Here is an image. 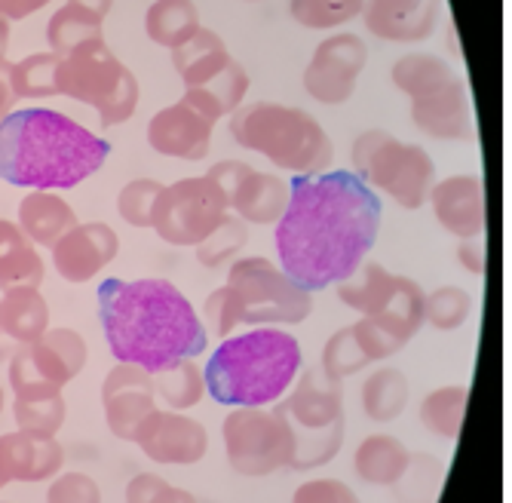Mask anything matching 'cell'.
<instances>
[{"label":"cell","instance_id":"8d00e7d4","mask_svg":"<svg viewBox=\"0 0 512 503\" xmlns=\"http://www.w3.org/2000/svg\"><path fill=\"white\" fill-rule=\"evenodd\" d=\"M473 313V295L460 286H439L424 301V326L439 332H457L467 326Z\"/></svg>","mask_w":512,"mask_h":503},{"label":"cell","instance_id":"ba28073f","mask_svg":"<svg viewBox=\"0 0 512 503\" xmlns=\"http://www.w3.org/2000/svg\"><path fill=\"white\" fill-rule=\"evenodd\" d=\"M353 175L371 191L387 194L402 209H421L436 185V163L427 148L402 142L387 129H365L350 145Z\"/></svg>","mask_w":512,"mask_h":503},{"label":"cell","instance_id":"8992f818","mask_svg":"<svg viewBox=\"0 0 512 503\" xmlns=\"http://www.w3.org/2000/svg\"><path fill=\"white\" fill-rule=\"evenodd\" d=\"M393 86L408 96L411 123L439 142L473 139V105L463 77L439 56L411 53L390 71Z\"/></svg>","mask_w":512,"mask_h":503},{"label":"cell","instance_id":"f6af8a7d","mask_svg":"<svg viewBox=\"0 0 512 503\" xmlns=\"http://www.w3.org/2000/svg\"><path fill=\"white\" fill-rule=\"evenodd\" d=\"M203 326H206V332H212L215 338H230L234 335V329L240 326V313H237V301H234V295H230V289L227 286H221V289H215L209 298H206V304H203Z\"/></svg>","mask_w":512,"mask_h":503},{"label":"cell","instance_id":"7bdbcfd3","mask_svg":"<svg viewBox=\"0 0 512 503\" xmlns=\"http://www.w3.org/2000/svg\"><path fill=\"white\" fill-rule=\"evenodd\" d=\"M10 390L16 399H40V396L62 393L56 384H50L37 372V365L31 362V353H28V344H22L10 359Z\"/></svg>","mask_w":512,"mask_h":503},{"label":"cell","instance_id":"681fc988","mask_svg":"<svg viewBox=\"0 0 512 503\" xmlns=\"http://www.w3.org/2000/svg\"><path fill=\"white\" fill-rule=\"evenodd\" d=\"M46 4H53V0H0V16L7 22H22Z\"/></svg>","mask_w":512,"mask_h":503},{"label":"cell","instance_id":"7a4b0ae2","mask_svg":"<svg viewBox=\"0 0 512 503\" xmlns=\"http://www.w3.org/2000/svg\"><path fill=\"white\" fill-rule=\"evenodd\" d=\"M96 301L108 350L117 362L160 375L178 359H197L209 350L200 313L169 280H105Z\"/></svg>","mask_w":512,"mask_h":503},{"label":"cell","instance_id":"52a82bcc","mask_svg":"<svg viewBox=\"0 0 512 503\" xmlns=\"http://www.w3.org/2000/svg\"><path fill=\"white\" fill-rule=\"evenodd\" d=\"M292 424L295 451L292 470H316L341 454L344 445V381L329 378L322 369H301L289 393L279 399Z\"/></svg>","mask_w":512,"mask_h":503},{"label":"cell","instance_id":"e0dca14e","mask_svg":"<svg viewBox=\"0 0 512 503\" xmlns=\"http://www.w3.org/2000/svg\"><path fill=\"white\" fill-rule=\"evenodd\" d=\"M102 408H105V424L120 442H135L138 430L148 421L157 402L154 375L129 362H117L114 369L102 381Z\"/></svg>","mask_w":512,"mask_h":503},{"label":"cell","instance_id":"5bb4252c","mask_svg":"<svg viewBox=\"0 0 512 503\" xmlns=\"http://www.w3.org/2000/svg\"><path fill=\"white\" fill-rule=\"evenodd\" d=\"M227 197V209L246 224L273 227L286 212L289 181L273 172H258L243 160H221L206 172Z\"/></svg>","mask_w":512,"mask_h":503},{"label":"cell","instance_id":"d4e9b609","mask_svg":"<svg viewBox=\"0 0 512 503\" xmlns=\"http://www.w3.org/2000/svg\"><path fill=\"white\" fill-rule=\"evenodd\" d=\"M246 93H249V74L246 68L234 59L230 65H224L218 74L184 86L181 102L191 105L197 114H203L206 120L218 123L221 117H230L240 105H246Z\"/></svg>","mask_w":512,"mask_h":503},{"label":"cell","instance_id":"44dd1931","mask_svg":"<svg viewBox=\"0 0 512 503\" xmlns=\"http://www.w3.org/2000/svg\"><path fill=\"white\" fill-rule=\"evenodd\" d=\"M365 28L390 43H421L442 22V0H365Z\"/></svg>","mask_w":512,"mask_h":503},{"label":"cell","instance_id":"277c9868","mask_svg":"<svg viewBox=\"0 0 512 503\" xmlns=\"http://www.w3.org/2000/svg\"><path fill=\"white\" fill-rule=\"evenodd\" d=\"M304 369L301 344L292 332L258 326L230 335L212 350L203 378L206 393L230 408H264L279 402Z\"/></svg>","mask_w":512,"mask_h":503},{"label":"cell","instance_id":"cb8c5ba5","mask_svg":"<svg viewBox=\"0 0 512 503\" xmlns=\"http://www.w3.org/2000/svg\"><path fill=\"white\" fill-rule=\"evenodd\" d=\"M28 353L31 362L37 365V372L59 390H65L83 372L89 347L80 332L59 326V329H46L34 344H28Z\"/></svg>","mask_w":512,"mask_h":503},{"label":"cell","instance_id":"7dc6e473","mask_svg":"<svg viewBox=\"0 0 512 503\" xmlns=\"http://www.w3.org/2000/svg\"><path fill=\"white\" fill-rule=\"evenodd\" d=\"M292 503H359V497L341 479H310L295 488Z\"/></svg>","mask_w":512,"mask_h":503},{"label":"cell","instance_id":"7402d4cb","mask_svg":"<svg viewBox=\"0 0 512 503\" xmlns=\"http://www.w3.org/2000/svg\"><path fill=\"white\" fill-rule=\"evenodd\" d=\"M65 451L56 436L13 430L0 436V473L7 482H50L62 473Z\"/></svg>","mask_w":512,"mask_h":503},{"label":"cell","instance_id":"4316f807","mask_svg":"<svg viewBox=\"0 0 512 503\" xmlns=\"http://www.w3.org/2000/svg\"><path fill=\"white\" fill-rule=\"evenodd\" d=\"M50 329V304L37 286H16L0 298V335L16 344H34Z\"/></svg>","mask_w":512,"mask_h":503},{"label":"cell","instance_id":"e575fe53","mask_svg":"<svg viewBox=\"0 0 512 503\" xmlns=\"http://www.w3.org/2000/svg\"><path fill=\"white\" fill-rule=\"evenodd\" d=\"M56 53H34L22 62L10 65V93L13 99H50L59 96L56 89Z\"/></svg>","mask_w":512,"mask_h":503},{"label":"cell","instance_id":"ac0fdd59","mask_svg":"<svg viewBox=\"0 0 512 503\" xmlns=\"http://www.w3.org/2000/svg\"><path fill=\"white\" fill-rule=\"evenodd\" d=\"M53 267L65 283H89L120 255V237L105 221L77 224L50 249Z\"/></svg>","mask_w":512,"mask_h":503},{"label":"cell","instance_id":"30bf717a","mask_svg":"<svg viewBox=\"0 0 512 503\" xmlns=\"http://www.w3.org/2000/svg\"><path fill=\"white\" fill-rule=\"evenodd\" d=\"M338 298L371 326H378L399 350L424 329L421 283L387 270L384 264H362L353 277L338 283Z\"/></svg>","mask_w":512,"mask_h":503},{"label":"cell","instance_id":"83f0119b","mask_svg":"<svg viewBox=\"0 0 512 503\" xmlns=\"http://www.w3.org/2000/svg\"><path fill=\"white\" fill-rule=\"evenodd\" d=\"M46 264L37 252V246L22 234L16 221L0 218V289L16 286H43Z\"/></svg>","mask_w":512,"mask_h":503},{"label":"cell","instance_id":"d590c367","mask_svg":"<svg viewBox=\"0 0 512 503\" xmlns=\"http://www.w3.org/2000/svg\"><path fill=\"white\" fill-rule=\"evenodd\" d=\"M365 0H292L289 13L301 28L332 31L362 16Z\"/></svg>","mask_w":512,"mask_h":503},{"label":"cell","instance_id":"74e56055","mask_svg":"<svg viewBox=\"0 0 512 503\" xmlns=\"http://www.w3.org/2000/svg\"><path fill=\"white\" fill-rule=\"evenodd\" d=\"M16 430H28L37 436H56L65 427L68 405L65 396H40V399H13Z\"/></svg>","mask_w":512,"mask_h":503},{"label":"cell","instance_id":"bcb514c9","mask_svg":"<svg viewBox=\"0 0 512 503\" xmlns=\"http://www.w3.org/2000/svg\"><path fill=\"white\" fill-rule=\"evenodd\" d=\"M46 503H102V488L86 473H59L46 491Z\"/></svg>","mask_w":512,"mask_h":503},{"label":"cell","instance_id":"7c38bea8","mask_svg":"<svg viewBox=\"0 0 512 503\" xmlns=\"http://www.w3.org/2000/svg\"><path fill=\"white\" fill-rule=\"evenodd\" d=\"M227 464L237 476L261 479L289 467L295 436L279 402L264 408H234L221 427Z\"/></svg>","mask_w":512,"mask_h":503},{"label":"cell","instance_id":"5b68a950","mask_svg":"<svg viewBox=\"0 0 512 503\" xmlns=\"http://www.w3.org/2000/svg\"><path fill=\"white\" fill-rule=\"evenodd\" d=\"M230 139L292 175L329 172L335 145L322 123L295 105L255 102L230 114Z\"/></svg>","mask_w":512,"mask_h":503},{"label":"cell","instance_id":"9c48e42d","mask_svg":"<svg viewBox=\"0 0 512 503\" xmlns=\"http://www.w3.org/2000/svg\"><path fill=\"white\" fill-rule=\"evenodd\" d=\"M59 96L96 108L99 123L114 129L126 123L138 108V80L135 74L114 56L105 37L89 40L74 53L59 59L56 68Z\"/></svg>","mask_w":512,"mask_h":503},{"label":"cell","instance_id":"ffe728a7","mask_svg":"<svg viewBox=\"0 0 512 503\" xmlns=\"http://www.w3.org/2000/svg\"><path fill=\"white\" fill-rule=\"evenodd\" d=\"M212 132L215 123L206 120L203 114H197L191 105H184L181 99L163 111H157L148 123V145L163 154V157H175V160H206L209 148H212Z\"/></svg>","mask_w":512,"mask_h":503},{"label":"cell","instance_id":"f907efd6","mask_svg":"<svg viewBox=\"0 0 512 503\" xmlns=\"http://www.w3.org/2000/svg\"><path fill=\"white\" fill-rule=\"evenodd\" d=\"M13 93H10V62L0 59V123L13 111Z\"/></svg>","mask_w":512,"mask_h":503},{"label":"cell","instance_id":"6da1fadb","mask_svg":"<svg viewBox=\"0 0 512 503\" xmlns=\"http://www.w3.org/2000/svg\"><path fill=\"white\" fill-rule=\"evenodd\" d=\"M381 215L378 194L347 169L292 178L286 212L273 224L279 267L307 292L344 283L375 249Z\"/></svg>","mask_w":512,"mask_h":503},{"label":"cell","instance_id":"b9f144b4","mask_svg":"<svg viewBox=\"0 0 512 503\" xmlns=\"http://www.w3.org/2000/svg\"><path fill=\"white\" fill-rule=\"evenodd\" d=\"M163 185L154 178H132L129 185L117 194V212L129 227H151L154 203L160 197Z\"/></svg>","mask_w":512,"mask_h":503},{"label":"cell","instance_id":"9f6ffc18","mask_svg":"<svg viewBox=\"0 0 512 503\" xmlns=\"http://www.w3.org/2000/svg\"><path fill=\"white\" fill-rule=\"evenodd\" d=\"M0 503H7V500H0Z\"/></svg>","mask_w":512,"mask_h":503},{"label":"cell","instance_id":"3957f363","mask_svg":"<svg viewBox=\"0 0 512 503\" xmlns=\"http://www.w3.org/2000/svg\"><path fill=\"white\" fill-rule=\"evenodd\" d=\"M111 154L102 135L53 108L10 111L0 123V178L28 191H71Z\"/></svg>","mask_w":512,"mask_h":503},{"label":"cell","instance_id":"ab89813d","mask_svg":"<svg viewBox=\"0 0 512 503\" xmlns=\"http://www.w3.org/2000/svg\"><path fill=\"white\" fill-rule=\"evenodd\" d=\"M368 356L362 353L356 335H353V326H344L338 329L329 341L322 347V362L319 369L335 378V381H347L350 375H359L362 369H368Z\"/></svg>","mask_w":512,"mask_h":503},{"label":"cell","instance_id":"484cf974","mask_svg":"<svg viewBox=\"0 0 512 503\" xmlns=\"http://www.w3.org/2000/svg\"><path fill=\"white\" fill-rule=\"evenodd\" d=\"M411 464V451L390 433H371L353 451V470L362 482L393 488Z\"/></svg>","mask_w":512,"mask_h":503},{"label":"cell","instance_id":"f1b7e54d","mask_svg":"<svg viewBox=\"0 0 512 503\" xmlns=\"http://www.w3.org/2000/svg\"><path fill=\"white\" fill-rule=\"evenodd\" d=\"M200 28V10L194 0H154L145 16L148 37L169 53L188 43Z\"/></svg>","mask_w":512,"mask_h":503},{"label":"cell","instance_id":"60d3db41","mask_svg":"<svg viewBox=\"0 0 512 503\" xmlns=\"http://www.w3.org/2000/svg\"><path fill=\"white\" fill-rule=\"evenodd\" d=\"M439 479H442V467L433 461V457L411 454V464L402 473V479L393 485V491H396L399 503H436Z\"/></svg>","mask_w":512,"mask_h":503},{"label":"cell","instance_id":"603a6c76","mask_svg":"<svg viewBox=\"0 0 512 503\" xmlns=\"http://www.w3.org/2000/svg\"><path fill=\"white\" fill-rule=\"evenodd\" d=\"M16 224L37 249H53L80 221L59 191H28L19 203Z\"/></svg>","mask_w":512,"mask_h":503},{"label":"cell","instance_id":"836d02e7","mask_svg":"<svg viewBox=\"0 0 512 503\" xmlns=\"http://www.w3.org/2000/svg\"><path fill=\"white\" fill-rule=\"evenodd\" d=\"M102 25H105V19L92 16L89 10H80V7H74V4H65L62 10L53 13L50 25H46V40H50V53H56V56L62 59V56L74 53L77 47H83V43L105 37Z\"/></svg>","mask_w":512,"mask_h":503},{"label":"cell","instance_id":"f5cc1de1","mask_svg":"<svg viewBox=\"0 0 512 503\" xmlns=\"http://www.w3.org/2000/svg\"><path fill=\"white\" fill-rule=\"evenodd\" d=\"M7 47H10V22L0 16V59H7Z\"/></svg>","mask_w":512,"mask_h":503},{"label":"cell","instance_id":"4dcf8cb0","mask_svg":"<svg viewBox=\"0 0 512 503\" xmlns=\"http://www.w3.org/2000/svg\"><path fill=\"white\" fill-rule=\"evenodd\" d=\"M408 378L393 369V365H381L362 381V411L368 421L375 424H393L405 405H408Z\"/></svg>","mask_w":512,"mask_h":503},{"label":"cell","instance_id":"c3c4849f","mask_svg":"<svg viewBox=\"0 0 512 503\" xmlns=\"http://www.w3.org/2000/svg\"><path fill=\"white\" fill-rule=\"evenodd\" d=\"M457 264L470 273V277H485L488 270V246L485 237H470L457 243Z\"/></svg>","mask_w":512,"mask_h":503},{"label":"cell","instance_id":"4fadbf2b","mask_svg":"<svg viewBox=\"0 0 512 503\" xmlns=\"http://www.w3.org/2000/svg\"><path fill=\"white\" fill-rule=\"evenodd\" d=\"M227 215V197L209 175L178 178L160 191L154 203L151 231L169 246L197 249L218 231V224Z\"/></svg>","mask_w":512,"mask_h":503},{"label":"cell","instance_id":"9a60e30c","mask_svg":"<svg viewBox=\"0 0 512 503\" xmlns=\"http://www.w3.org/2000/svg\"><path fill=\"white\" fill-rule=\"evenodd\" d=\"M368 62V47L359 34L341 31L325 37L304 68V89L319 105H347L356 93L359 74Z\"/></svg>","mask_w":512,"mask_h":503},{"label":"cell","instance_id":"816d5d0a","mask_svg":"<svg viewBox=\"0 0 512 503\" xmlns=\"http://www.w3.org/2000/svg\"><path fill=\"white\" fill-rule=\"evenodd\" d=\"M68 4L80 7V10H89L92 16H99V19H108L111 7H114V0H68Z\"/></svg>","mask_w":512,"mask_h":503},{"label":"cell","instance_id":"db71d44e","mask_svg":"<svg viewBox=\"0 0 512 503\" xmlns=\"http://www.w3.org/2000/svg\"><path fill=\"white\" fill-rule=\"evenodd\" d=\"M4 399H7V396H4V387H0V411H4Z\"/></svg>","mask_w":512,"mask_h":503},{"label":"cell","instance_id":"ee69618b","mask_svg":"<svg viewBox=\"0 0 512 503\" xmlns=\"http://www.w3.org/2000/svg\"><path fill=\"white\" fill-rule=\"evenodd\" d=\"M126 503H197V497L154 473H138L126 485Z\"/></svg>","mask_w":512,"mask_h":503},{"label":"cell","instance_id":"d6a6232c","mask_svg":"<svg viewBox=\"0 0 512 503\" xmlns=\"http://www.w3.org/2000/svg\"><path fill=\"white\" fill-rule=\"evenodd\" d=\"M154 390H157V402L163 399L166 408L188 411V408L203 402L206 378H203V369L194 359H178L175 365H169V369L154 375Z\"/></svg>","mask_w":512,"mask_h":503},{"label":"cell","instance_id":"8fae6325","mask_svg":"<svg viewBox=\"0 0 512 503\" xmlns=\"http://www.w3.org/2000/svg\"><path fill=\"white\" fill-rule=\"evenodd\" d=\"M224 286L237 301L240 326H298L313 313V292L264 255L230 261Z\"/></svg>","mask_w":512,"mask_h":503},{"label":"cell","instance_id":"d6986e66","mask_svg":"<svg viewBox=\"0 0 512 503\" xmlns=\"http://www.w3.org/2000/svg\"><path fill=\"white\" fill-rule=\"evenodd\" d=\"M427 203L433 206V215L439 227L457 240H470V237H485V185L482 178L473 172L463 175H448L439 178L430 188Z\"/></svg>","mask_w":512,"mask_h":503},{"label":"cell","instance_id":"f35d334b","mask_svg":"<svg viewBox=\"0 0 512 503\" xmlns=\"http://www.w3.org/2000/svg\"><path fill=\"white\" fill-rule=\"evenodd\" d=\"M246 240H249V224L240 221L234 212H230V215L218 224V231H215L209 240H203V243L197 246V261H200L206 270H218V267H224V264H230V261H237V255L243 252Z\"/></svg>","mask_w":512,"mask_h":503},{"label":"cell","instance_id":"11a10c76","mask_svg":"<svg viewBox=\"0 0 512 503\" xmlns=\"http://www.w3.org/2000/svg\"><path fill=\"white\" fill-rule=\"evenodd\" d=\"M4 485H10V482H7V476H4V473H0V488H4Z\"/></svg>","mask_w":512,"mask_h":503},{"label":"cell","instance_id":"f546056e","mask_svg":"<svg viewBox=\"0 0 512 503\" xmlns=\"http://www.w3.org/2000/svg\"><path fill=\"white\" fill-rule=\"evenodd\" d=\"M230 62H234V56L227 53L224 40L212 28H200L188 43H181L178 50H172V65L184 86H194V83L218 74Z\"/></svg>","mask_w":512,"mask_h":503},{"label":"cell","instance_id":"1f68e13d","mask_svg":"<svg viewBox=\"0 0 512 503\" xmlns=\"http://www.w3.org/2000/svg\"><path fill=\"white\" fill-rule=\"evenodd\" d=\"M470 390L463 384H448L439 390H430L421 402V424L439 436V439H457L467 418Z\"/></svg>","mask_w":512,"mask_h":503},{"label":"cell","instance_id":"2e32d148","mask_svg":"<svg viewBox=\"0 0 512 503\" xmlns=\"http://www.w3.org/2000/svg\"><path fill=\"white\" fill-rule=\"evenodd\" d=\"M135 445L151 457L154 464L163 467H191L200 464L209 451V433L206 427L172 408H154L148 421L135 436Z\"/></svg>","mask_w":512,"mask_h":503}]
</instances>
